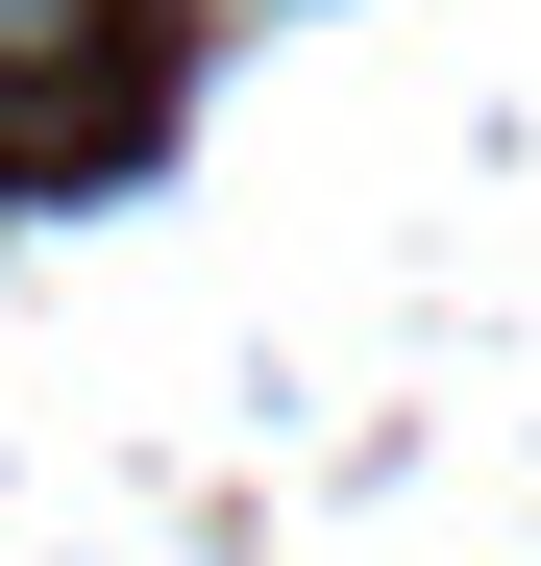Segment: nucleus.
Instances as JSON below:
<instances>
[{"label":"nucleus","instance_id":"1","mask_svg":"<svg viewBox=\"0 0 541 566\" xmlns=\"http://www.w3.org/2000/svg\"><path fill=\"white\" fill-rule=\"evenodd\" d=\"M99 25H124V0H0V74H74Z\"/></svg>","mask_w":541,"mask_h":566}]
</instances>
